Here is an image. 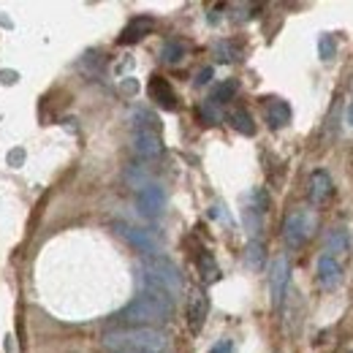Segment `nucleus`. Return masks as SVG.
Instances as JSON below:
<instances>
[{"label":"nucleus","mask_w":353,"mask_h":353,"mask_svg":"<svg viewBox=\"0 0 353 353\" xmlns=\"http://www.w3.org/2000/svg\"><path fill=\"white\" fill-rule=\"evenodd\" d=\"M174 315V302L155 291H141L128 307H123L114 318L123 329H155L169 323Z\"/></svg>","instance_id":"obj_1"},{"label":"nucleus","mask_w":353,"mask_h":353,"mask_svg":"<svg viewBox=\"0 0 353 353\" xmlns=\"http://www.w3.org/2000/svg\"><path fill=\"white\" fill-rule=\"evenodd\" d=\"M340 280H343V266H340V261L323 253L318 259V283H321V288L323 291H334L340 285Z\"/></svg>","instance_id":"obj_10"},{"label":"nucleus","mask_w":353,"mask_h":353,"mask_svg":"<svg viewBox=\"0 0 353 353\" xmlns=\"http://www.w3.org/2000/svg\"><path fill=\"white\" fill-rule=\"evenodd\" d=\"M166 334L158 329H112L103 334V348L112 353H166Z\"/></svg>","instance_id":"obj_2"},{"label":"nucleus","mask_w":353,"mask_h":353,"mask_svg":"<svg viewBox=\"0 0 353 353\" xmlns=\"http://www.w3.org/2000/svg\"><path fill=\"white\" fill-rule=\"evenodd\" d=\"M228 123L231 128L242 136H256V123H253V114L248 109H231L228 112Z\"/></svg>","instance_id":"obj_16"},{"label":"nucleus","mask_w":353,"mask_h":353,"mask_svg":"<svg viewBox=\"0 0 353 353\" xmlns=\"http://www.w3.org/2000/svg\"><path fill=\"white\" fill-rule=\"evenodd\" d=\"M114 231H117V236H123L131 248H136L139 253H147V256H158V253H161V242H158L150 231H144V228H136L131 223H114Z\"/></svg>","instance_id":"obj_6"},{"label":"nucleus","mask_w":353,"mask_h":353,"mask_svg":"<svg viewBox=\"0 0 353 353\" xmlns=\"http://www.w3.org/2000/svg\"><path fill=\"white\" fill-rule=\"evenodd\" d=\"M264 112H266L269 128H283V125L291 123V106H288L283 98H266Z\"/></svg>","instance_id":"obj_14"},{"label":"nucleus","mask_w":353,"mask_h":353,"mask_svg":"<svg viewBox=\"0 0 353 353\" xmlns=\"http://www.w3.org/2000/svg\"><path fill=\"white\" fill-rule=\"evenodd\" d=\"M348 120H351V125H353V103H351V109H348Z\"/></svg>","instance_id":"obj_24"},{"label":"nucleus","mask_w":353,"mask_h":353,"mask_svg":"<svg viewBox=\"0 0 353 353\" xmlns=\"http://www.w3.org/2000/svg\"><path fill=\"white\" fill-rule=\"evenodd\" d=\"M315 212L310 210H294L283 223V239L288 248H302L315 231Z\"/></svg>","instance_id":"obj_5"},{"label":"nucleus","mask_w":353,"mask_h":353,"mask_svg":"<svg viewBox=\"0 0 353 353\" xmlns=\"http://www.w3.org/2000/svg\"><path fill=\"white\" fill-rule=\"evenodd\" d=\"M318 52H321V60H332V57H334V52H337L334 39H332V36H321V41H318Z\"/></svg>","instance_id":"obj_21"},{"label":"nucleus","mask_w":353,"mask_h":353,"mask_svg":"<svg viewBox=\"0 0 353 353\" xmlns=\"http://www.w3.org/2000/svg\"><path fill=\"white\" fill-rule=\"evenodd\" d=\"M196 264H199V274H201V280H204V283H215V280L221 277V269H218L215 256H212L210 250H201Z\"/></svg>","instance_id":"obj_17"},{"label":"nucleus","mask_w":353,"mask_h":353,"mask_svg":"<svg viewBox=\"0 0 353 353\" xmlns=\"http://www.w3.org/2000/svg\"><path fill=\"white\" fill-rule=\"evenodd\" d=\"M212 79V68H204L201 74H199V79H196V85H207Z\"/></svg>","instance_id":"obj_22"},{"label":"nucleus","mask_w":353,"mask_h":353,"mask_svg":"<svg viewBox=\"0 0 353 353\" xmlns=\"http://www.w3.org/2000/svg\"><path fill=\"white\" fill-rule=\"evenodd\" d=\"M147 95L161 106V109H176V92L172 88V82L169 79H163V77H152L150 79V85H147Z\"/></svg>","instance_id":"obj_12"},{"label":"nucleus","mask_w":353,"mask_h":353,"mask_svg":"<svg viewBox=\"0 0 353 353\" xmlns=\"http://www.w3.org/2000/svg\"><path fill=\"white\" fill-rule=\"evenodd\" d=\"M210 353H231V340H223L221 345H215Z\"/></svg>","instance_id":"obj_23"},{"label":"nucleus","mask_w":353,"mask_h":353,"mask_svg":"<svg viewBox=\"0 0 353 353\" xmlns=\"http://www.w3.org/2000/svg\"><path fill=\"white\" fill-rule=\"evenodd\" d=\"M152 28H155V19H152V17H133L131 22L123 28V33H120L117 44H123V46L139 44L144 36H150V33H152Z\"/></svg>","instance_id":"obj_11"},{"label":"nucleus","mask_w":353,"mask_h":353,"mask_svg":"<svg viewBox=\"0 0 353 353\" xmlns=\"http://www.w3.org/2000/svg\"><path fill=\"white\" fill-rule=\"evenodd\" d=\"M288 277H291V264L285 256H277L272 261V274H269V291H272V305L280 307L285 299V288H288Z\"/></svg>","instance_id":"obj_7"},{"label":"nucleus","mask_w":353,"mask_h":353,"mask_svg":"<svg viewBox=\"0 0 353 353\" xmlns=\"http://www.w3.org/2000/svg\"><path fill=\"white\" fill-rule=\"evenodd\" d=\"M207 312H210V299L201 288H193L190 296H188V323L193 332H199L207 321Z\"/></svg>","instance_id":"obj_9"},{"label":"nucleus","mask_w":353,"mask_h":353,"mask_svg":"<svg viewBox=\"0 0 353 353\" xmlns=\"http://www.w3.org/2000/svg\"><path fill=\"white\" fill-rule=\"evenodd\" d=\"M332 193H334V185H332L329 172H323V169L312 172V176H310V201L321 207L332 199Z\"/></svg>","instance_id":"obj_13"},{"label":"nucleus","mask_w":353,"mask_h":353,"mask_svg":"<svg viewBox=\"0 0 353 353\" xmlns=\"http://www.w3.org/2000/svg\"><path fill=\"white\" fill-rule=\"evenodd\" d=\"M161 57L166 63H179L185 57V46L179 44V41H166V44L161 46Z\"/></svg>","instance_id":"obj_19"},{"label":"nucleus","mask_w":353,"mask_h":353,"mask_svg":"<svg viewBox=\"0 0 353 353\" xmlns=\"http://www.w3.org/2000/svg\"><path fill=\"white\" fill-rule=\"evenodd\" d=\"M136 204H139V212H141V215L158 218V215L163 212V207H166V193H163V188H158V185H147V188L139 190Z\"/></svg>","instance_id":"obj_8"},{"label":"nucleus","mask_w":353,"mask_h":353,"mask_svg":"<svg viewBox=\"0 0 353 353\" xmlns=\"http://www.w3.org/2000/svg\"><path fill=\"white\" fill-rule=\"evenodd\" d=\"M326 256H345L348 250H351V234H348V228H332L329 231V236H326Z\"/></svg>","instance_id":"obj_15"},{"label":"nucleus","mask_w":353,"mask_h":353,"mask_svg":"<svg viewBox=\"0 0 353 353\" xmlns=\"http://www.w3.org/2000/svg\"><path fill=\"white\" fill-rule=\"evenodd\" d=\"M264 245L261 242H250V248H248V264L253 266V269H261L264 266Z\"/></svg>","instance_id":"obj_20"},{"label":"nucleus","mask_w":353,"mask_h":353,"mask_svg":"<svg viewBox=\"0 0 353 353\" xmlns=\"http://www.w3.org/2000/svg\"><path fill=\"white\" fill-rule=\"evenodd\" d=\"M234 95H236V82H234V79H225V82H221L218 88L212 90L210 103H212V106H215V103H228Z\"/></svg>","instance_id":"obj_18"},{"label":"nucleus","mask_w":353,"mask_h":353,"mask_svg":"<svg viewBox=\"0 0 353 353\" xmlns=\"http://www.w3.org/2000/svg\"><path fill=\"white\" fill-rule=\"evenodd\" d=\"M133 152L139 158H158L163 152V136H161V125L158 117L150 112H136L133 117Z\"/></svg>","instance_id":"obj_4"},{"label":"nucleus","mask_w":353,"mask_h":353,"mask_svg":"<svg viewBox=\"0 0 353 353\" xmlns=\"http://www.w3.org/2000/svg\"><path fill=\"white\" fill-rule=\"evenodd\" d=\"M141 288L163 294L172 302H176L182 296V274L163 256H144L141 259Z\"/></svg>","instance_id":"obj_3"}]
</instances>
